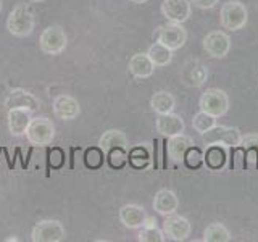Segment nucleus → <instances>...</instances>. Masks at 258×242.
<instances>
[{"instance_id": "obj_27", "label": "nucleus", "mask_w": 258, "mask_h": 242, "mask_svg": "<svg viewBox=\"0 0 258 242\" xmlns=\"http://www.w3.org/2000/svg\"><path fill=\"white\" fill-rule=\"evenodd\" d=\"M127 161L131 163L133 168L145 169L150 165V153H149L147 147L139 145V147L131 149V152H129V155H127Z\"/></svg>"}, {"instance_id": "obj_21", "label": "nucleus", "mask_w": 258, "mask_h": 242, "mask_svg": "<svg viewBox=\"0 0 258 242\" xmlns=\"http://www.w3.org/2000/svg\"><path fill=\"white\" fill-rule=\"evenodd\" d=\"M99 147L107 153L110 150L115 149H123L127 150L129 149V141L124 133L118 131V129H108L102 134V137L99 139Z\"/></svg>"}, {"instance_id": "obj_11", "label": "nucleus", "mask_w": 258, "mask_h": 242, "mask_svg": "<svg viewBox=\"0 0 258 242\" xmlns=\"http://www.w3.org/2000/svg\"><path fill=\"white\" fill-rule=\"evenodd\" d=\"M185 39H187V32L182 28L181 23H171L160 28V34H158V42L166 45L171 50H177L185 44Z\"/></svg>"}, {"instance_id": "obj_2", "label": "nucleus", "mask_w": 258, "mask_h": 242, "mask_svg": "<svg viewBox=\"0 0 258 242\" xmlns=\"http://www.w3.org/2000/svg\"><path fill=\"white\" fill-rule=\"evenodd\" d=\"M24 136H26L31 145L45 147V145H50L52 141L55 139V125L52 123V119L45 116L32 118Z\"/></svg>"}, {"instance_id": "obj_17", "label": "nucleus", "mask_w": 258, "mask_h": 242, "mask_svg": "<svg viewBox=\"0 0 258 242\" xmlns=\"http://www.w3.org/2000/svg\"><path fill=\"white\" fill-rule=\"evenodd\" d=\"M145 218H147V213H145L144 207H141V205L127 204L124 207H121V210H119V221L129 229L142 228L145 223Z\"/></svg>"}, {"instance_id": "obj_22", "label": "nucleus", "mask_w": 258, "mask_h": 242, "mask_svg": "<svg viewBox=\"0 0 258 242\" xmlns=\"http://www.w3.org/2000/svg\"><path fill=\"white\" fill-rule=\"evenodd\" d=\"M204 161L207 168H210L212 171H221L226 166V161H228V153H226V147L223 145H208L205 153H204Z\"/></svg>"}, {"instance_id": "obj_38", "label": "nucleus", "mask_w": 258, "mask_h": 242, "mask_svg": "<svg viewBox=\"0 0 258 242\" xmlns=\"http://www.w3.org/2000/svg\"><path fill=\"white\" fill-rule=\"evenodd\" d=\"M0 12H2V0H0Z\"/></svg>"}, {"instance_id": "obj_6", "label": "nucleus", "mask_w": 258, "mask_h": 242, "mask_svg": "<svg viewBox=\"0 0 258 242\" xmlns=\"http://www.w3.org/2000/svg\"><path fill=\"white\" fill-rule=\"evenodd\" d=\"M68 45V37L61 26H48L39 37L40 50L47 55H60Z\"/></svg>"}, {"instance_id": "obj_10", "label": "nucleus", "mask_w": 258, "mask_h": 242, "mask_svg": "<svg viewBox=\"0 0 258 242\" xmlns=\"http://www.w3.org/2000/svg\"><path fill=\"white\" fill-rule=\"evenodd\" d=\"M204 48L213 58H223L231 50V39L223 31H212L204 39Z\"/></svg>"}, {"instance_id": "obj_18", "label": "nucleus", "mask_w": 258, "mask_h": 242, "mask_svg": "<svg viewBox=\"0 0 258 242\" xmlns=\"http://www.w3.org/2000/svg\"><path fill=\"white\" fill-rule=\"evenodd\" d=\"M177 207H179V200H177V196L169 189H161L155 194V199H153V208L155 212L168 216L171 213H176Z\"/></svg>"}, {"instance_id": "obj_9", "label": "nucleus", "mask_w": 258, "mask_h": 242, "mask_svg": "<svg viewBox=\"0 0 258 242\" xmlns=\"http://www.w3.org/2000/svg\"><path fill=\"white\" fill-rule=\"evenodd\" d=\"M208 78V70L200 60H189L181 68V81L187 87H200Z\"/></svg>"}, {"instance_id": "obj_7", "label": "nucleus", "mask_w": 258, "mask_h": 242, "mask_svg": "<svg viewBox=\"0 0 258 242\" xmlns=\"http://www.w3.org/2000/svg\"><path fill=\"white\" fill-rule=\"evenodd\" d=\"M67 237L64 226L58 220H42L31 231L32 242H61Z\"/></svg>"}, {"instance_id": "obj_24", "label": "nucleus", "mask_w": 258, "mask_h": 242, "mask_svg": "<svg viewBox=\"0 0 258 242\" xmlns=\"http://www.w3.org/2000/svg\"><path fill=\"white\" fill-rule=\"evenodd\" d=\"M150 107L157 115H165V113H171L176 107V100L173 94H169L166 91L155 92L150 99Z\"/></svg>"}, {"instance_id": "obj_19", "label": "nucleus", "mask_w": 258, "mask_h": 242, "mask_svg": "<svg viewBox=\"0 0 258 242\" xmlns=\"http://www.w3.org/2000/svg\"><path fill=\"white\" fill-rule=\"evenodd\" d=\"M165 145H166L165 149H166L168 157L173 161H181L184 158V153L187 152V149H190L192 145H196V144H194V141L189 136H185L182 133L173 137H168V142Z\"/></svg>"}, {"instance_id": "obj_28", "label": "nucleus", "mask_w": 258, "mask_h": 242, "mask_svg": "<svg viewBox=\"0 0 258 242\" xmlns=\"http://www.w3.org/2000/svg\"><path fill=\"white\" fill-rule=\"evenodd\" d=\"M215 125H216V118L208 115V113H205V111H202V110L192 119V128L196 129L199 134L207 133L208 129H212Z\"/></svg>"}, {"instance_id": "obj_1", "label": "nucleus", "mask_w": 258, "mask_h": 242, "mask_svg": "<svg viewBox=\"0 0 258 242\" xmlns=\"http://www.w3.org/2000/svg\"><path fill=\"white\" fill-rule=\"evenodd\" d=\"M36 26V18L28 4H18L7 18V29L15 37H28Z\"/></svg>"}, {"instance_id": "obj_13", "label": "nucleus", "mask_w": 258, "mask_h": 242, "mask_svg": "<svg viewBox=\"0 0 258 242\" xmlns=\"http://www.w3.org/2000/svg\"><path fill=\"white\" fill-rule=\"evenodd\" d=\"M161 13L171 23H184L189 20L192 13V7L189 0H163Z\"/></svg>"}, {"instance_id": "obj_37", "label": "nucleus", "mask_w": 258, "mask_h": 242, "mask_svg": "<svg viewBox=\"0 0 258 242\" xmlns=\"http://www.w3.org/2000/svg\"><path fill=\"white\" fill-rule=\"evenodd\" d=\"M29 2H32V4H39V2H44V0H29Z\"/></svg>"}, {"instance_id": "obj_35", "label": "nucleus", "mask_w": 258, "mask_h": 242, "mask_svg": "<svg viewBox=\"0 0 258 242\" xmlns=\"http://www.w3.org/2000/svg\"><path fill=\"white\" fill-rule=\"evenodd\" d=\"M131 2H133V4H145L147 0H131Z\"/></svg>"}, {"instance_id": "obj_15", "label": "nucleus", "mask_w": 258, "mask_h": 242, "mask_svg": "<svg viewBox=\"0 0 258 242\" xmlns=\"http://www.w3.org/2000/svg\"><path fill=\"white\" fill-rule=\"evenodd\" d=\"M155 128L157 133H160L165 137H173L177 134H182L185 125L184 119L179 115H174V113H165V115H158L157 121H155Z\"/></svg>"}, {"instance_id": "obj_32", "label": "nucleus", "mask_w": 258, "mask_h": 242, "mask_svg": "<svg viewBox=\"0 0 258 242\" xmlns=\"http://www.w3.org/2000/svg\"><path fill=\"white\" fill-rule=\"evenodd\" d=\"M107 157H108V163L111 168L121 169L127 163V150H123V149L110 150V152H107Z\"/></svg>"}, {"instance_id": "obj_25", "label": "nucleus", "mask_w": 258, "mask_h": 242, "mask_svg": "<svg viewBox=\"0 0 258 242\" xmlns=\"http://www.w3.org/2000/svg\"><path fill=\"white\" fill-rule=\"evenodd\" d=\"M149 58L152 60V63L155 65V68H161V67H168L173 60V50L168 48L166 45H163L161 42H155L149 47L147 50Z\"/></svg>"}, {"instance_id": "obj_26", "label": "nucleus", "mask_w": 258, "mask_h": 242, "mask_svg": "<svg viewBox=\"0 0 258 242\" xmlns=\"http://www.w3.org/2000/svg\"><path fill=\"white\" fill-rule=\"evenodd\" d=\"M231 239L229 229L221 223H212L204 231V240L207 242H229Z\"/></svg>"}, {"instance_id": "obj_31", "label": "nucleus", "mask_w": 258, "mask_h": 242, "mask_svg": "<svg viewBox=\"0 0 258 242\" xmlns=\"http://www.w3.org/2000/svg\"><path fill=\"white\" fill-rule=\"evenodd\" d=\"M137 239L141 242H163L166 237L165 232L160 231L157 226L155 228H145V226H142V229L137 234Z\"/></svg>"}, {"instance_id": "obj_20", "label": "nucleus", "mask_w": 258, "mask_h": 242, "mask_svg": "<svg viewBox=\"0 0 258 242\" xmlns=\"http://www.w3.org/2000/svg\"><path fill=\"white\" fill-rule=\"evenodd\" d=\"M129 73L137 78V79H145L150 78L153 75V70H155V65L152 63V60L149 58L147 53H136L131 56L129 60Z\"/></svg>"}, {"instance_id": "obj_29", "label": "nucleus", "mask_w": 258, "mask_h": 242, "mask_svg": "<svg viewBox=\"0 0 258 242\" xmlns=\"http://www.w3.org/2000/svg\"><path fill=\"white\" fill-rule=\"evenodd\" d=\"M105 161V152L100 147H91L84 153V163L91 169H99Z\"/></svg>"}, {"instance_id": "obj_30", "label": "nucleus", "mask_w": 258, "mask_h": 242, "mask_svg": "<svg viewBox=\"0 0 258 242\" xmlns=\"http://www.w3.org/2000/svg\"><path fill=\"white\" fill-rule=\"evenodd\" d=\"M182 161H184V165L187 166L189 169H199V168H202V165L205 163V161H204V153H202L197 147H194V145H192L190 149H187V152L184 153Z\"/></svg>"}, {"instance_id": "obj_34", "label": "nucleus", "mask_w": 258, "mask_h": 242, "mask_svg": "<svg viewBox=\"0 0 258 242\" xmlns=\"http://www.w3.org/2000/svg\"><path fill=\"white\" fill-rule=\"evenodd\" d=\"M145 228H155L157 226V220H153V218H145V223H144Z\"/></svg>"}, {"instance_id": "obj_5", "label": "nucleus", "mask_w": 258, "mask_h": 242, "mask_svg": "<svg viewBox=\"0 0 258 242\" xmlns=\"http://www.w3.org/2000/svg\"><path fill=\"white\" fill-rule=\"evenodd\" d=\"M200 110L215 118L224 116L229 110V97L221 89H207L200 97Z\"/></svg>"}, {"instance_id": "obj_8", "label": "nucleus", "mask_w": 258, "mask_h": 242, "mask_svg": "<svg viewBox=\"0 0 258 242\" xmlns=\"http://www.w3.org/2000/svg\"><path fill=\"white\" fill-rule=\"evenodd\" d=\"M163 232L168 239L181 242L190 236V223L187 218L181 215L171 213L165 218L163 221Z\"/></svg>"}, {"instance_id": "obj_16", "label": "nucleus", "mask_w": 258, "mask_h": 242, "mask_svg": "<svg viewBox=\"0 0 258 242\" xmlns=\"http://www.w3.org/2000/svg\"><path fill=\"white\" fill-rule=\"evenodd\" d=\"M5 107L10 108H29L31 111L39 108V99L31 94L29 91H24V89H13V91L7 95L5 99Z\"/></svg>"}, {"instance_id": "obj_12", "label": "nucleus", "mask_w": 258, "mask_h": 242, "mask_svg": "<svg viewBox=\"0 0 258 242\" xmlns=\"http://www.w3.org/2000/svg\"><path fill=\"white\" fill-rule=\"evenodd\" d=\"M52 110H53V115L63 121L76 119L81 113L79 102L75 99V97H71L68 94L56 95L52 103Z\"/></svg>"}, {"instance_id": "obj_36", "label": "nucleus", "mask_w": 258, "mask_h": 242, "mask_svg": "<svg viewBox=\"0 0 258 242\" xmlns=\"http://www.w3.org/2000/svg\"><path fill=\"white\" fill-rule=\"evenodd\" d=\"M12 240L16 242V240H18V237H8V239H7V242H12Z\"/></svg>"}, {"instance_id": "obj_23", "label": "nucleus", "mask_w": 258, "mask_h": 242, "mask_svg": "<svg viewBox=\"0 0 258 242\" xmlns=\"http://www.w3.org/2000/svg\"><path fill=\"white\" fill-rule=\"evenodd\" d=\"M240 145L245 153V169H248V171H256L258 169V134L242 136Z\"/></svg>"}, {"instance_id": "obj_33", "label": "nucleus", "mask_w": 258, "mask_h": 242, "mask_svg": "<svg viewBox=\"0 0 258 242\" xmlns=\"http://www.w3.org/2000/svg\"><path fill=\"white\" fill-rule=\"evenodd\" d=\"M218 2H220V0H192L194 7L202 8V10H210V8L216 7Z\"/></svg>"}, {"instance_id": "obj_4", "label": "nucleus", "mask_w": 258, "mask_h": 242, "mask_svg": "<svg viewBox=\"0 0 258 242\" xmlns=\"http://www.w3.org/2000/svg\"><path fill=\"white\" fill-rule=\"evenodd\" d=\"M202 141L205 145H223L226 149H232L236 145L240 144L242 141V134L237 128H231V126H213L212 129H208L207 133L202 134Z\"/></svg>"}, {"instance_id": "obj_3", "label": "nucleus", "mask_w": 258, "mask_h": 242, "mask_svg": "<svg viewBox=\"0 0 258 242\" xmlns=\"http://www.w3.org/2000/svg\"><path fill=\"white\" fill-rule=\"evenodd\" d=\"M248 12L244 4L237 2V0H231V2L223 4L220 10V23L224 29L229 31H239L247 24Z\"/></svg>"}, {"instance_id": "obj_14", "label": "nucleus", "mask_w": 258, "mask_h": 242, "mask_svg": "<svg viewBox=\"0 0 258 242\" xmlns=\"http://www.w3.org/2000/svg\"><path fill=\"white\" fill-rule=\"evenodd\" d=\"M31 110L29 108H10L7 115L8 129H10L12 136L21 137L26 134V129L31 123Z\"/></svg>"}]
</instances>
